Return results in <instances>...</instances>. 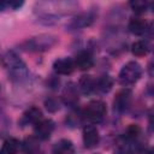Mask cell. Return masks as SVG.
<instances>
[{
  "label": "cell",
  "mask_w": 154,
  "mask_h": 154,
  "mask_svg": "<svg viewBox=\"0 0 154 154\" xmlns=\"http://www.w3.org/2000/svg\"><path fill=\"white\" fill-rule=\"evenodd\" d=\"M2 65L8 71L10 76L13 79H18L19 81V79L24 78L26 76V73H28L24 61L13 51H8L2 57Z\"/></svg>",
  "instance_id": "obj_1"
},
{
  "label": "cell",
  "mask_w": 154,
  "mask_h": 154,
  "mask_svg": "<svg viewBox=\"0 0 154 154\" xmlns=\"http://www.w3.org/2000/svg\"><path fill=\"white\" fill-rule=\"evenodd\" d=\"M141 76H142L141 65L136 61H129L122 67L118 79L122 85H131L136 83L141 78Z\"/></svg>",
  "instance_id": "obj_2"
},
{
  "label": "cell",
  "mask_w": 154,
  "mask_h": 154,
  "mask_svg": "<svg viewBox=\"0 0 154 154\" xmlns=\"http://www.w3.org/2000/svg\"><path fill=\"white\" fill-rule=\"evenodd\" d=\"M107 107L106 103L101 100H93L90 101L83 109V117L93 123H97L102 120V118L106 116Z\"/></svg>",
  "instance_id": "obj_3"
},
{
  "label": "cell",
  "mask_w": 154,
  "mask_h": 154,
  "mask_svg": "<svg viewBox=\"0 0 154 154\" xmlns=\"http://www.w3.org/2000/svg\"><path fill=\"white\" fill-rule=\"evenodd\" d=\"M57 38L52 35H40L37 37H32L25 42L26 49L30 51H47L53 45H55Z\"/></svg>",
  "instance_id": "obj_4"
},
{
  "label": "cell",
  "mask_w": 154,
  "mask_h": 154,
  "mask_svg": "<svg viewBox=\"0 0 154 154\" xmlns=\"http://www.w3.org/2000/svg\"><path fill=\"white\" fill-rule=\"evenodd\" d=\"M100 135L99 130L94 125H87L83 128V143L85 148H94L99 144Z\"/></svg>",
  "instance_id": "obj_5"
},
{
  "label": "cell",
  "mask_w": 154,
  "mask_h": 154,
  "mask_svg": "<svg viewBox=\"0 0 154 154\" xmlns=\"http://www.w3.org/2000/svg\"><path fill=\"white\" fill-rule=\"evenodd\" d=\"M35 135L40 140H48L54 130V123L51 119H42L35 124Z\"/></svg>",
  "instance_id": "obj_6"
},
{
  "label": "cell",
  "mask_w": 154,
  "mask_h": 154,
  "mask_svg": "<svg viewBox=\"0 0 154 154\" xmlns=\"http://www.w3.org/2000/svg\"><path fill=\"white\" fill-rule=\"evenodd\" d=\"M131 99H132V93L130 89H123V90L118 91L114 97V101H113L114 109H117L118 112L125 111L130 106Z\"/></svg>",
  "instance_id": "obj_7"
},
{
  "label": "cell",
  "mask_w": 154,
  "mask_h": 154,
  "mask_svg": "<svg viewBox=\"0 0 154 154\" xmlns=\"http://www.w3.org/2000/svg\"><path fill=\"white\" fill-rule=\"evenodd\" d=\"M75 67H76L75 63L70 58H60L53 63V70L58 75H64V76L71 75L73 72Z\"/></svg>",
  "instance_id": "obj_8"
},
{
  "label": "cell",
  "mask_w": 154,
  "mask_h": 154,
  "mask_svg": "<svg viewBox=\"0 0 154 154\" xmlns=\"http://www.w3.org/2000/svg\"><path fill=\"white\" fill-rule=\"evenodd\" d=\"M75 66L78 67L82 71H87L93 67L94 65V58L88 51H82L76 55V59L73 60Z\"/></svg>",
  "instance_id": "obj_9"
},
{
  "label": "cell",
  "mask_w": 154,
  "mask_h": 154,
  "mask_svg": "<svg viewBox=\"0 0 154 154\" xmlns=\"http://www.w3.org/2000/svg\"><path fill=\"white\" fill-rule=\"evenodd\" d=\"M148 22L143 18H131L129 22V30L134 35L141 36L144 35L148 30Z\"/></svg>",
  "instance_id": "obj_10"
},
{
  "label": "cell",
  "mask_w": 154,
  "mask_h": 154,
  "mask_svg": "<svg viewBox=\"0 0 154 154\" xmlns=\"http://www.w3.org/2000/svg\"><path fill=\"white\" fill-rule=\"evenodd\" d=\"M42 119H43L42 111H41L38 107L32 106V107H30L29 109H26V111L24 112L22 122H23L24 124H32V125H35V124H37V123H38L40 120H42Z\"/></svg>",
  "instance_id": "obj_11"
},
{
  "label": "cell",
  "mask_w": 154,
  "mask_h": 154,
  "mask_svg": "<svg viewBox=\"0 0 154 154\" xmlns=\"http://www.w3.org/2000/svg\"><path fill=\"white\" fill-rule=\"evenodd\" d=\"M73 143L67 138L59 140L53 147V154H73Z\"/></svg>",
  "instance_id": "obj_12"
},
{
  "label": "cell",
  "mask_w": 154,
  "mask_h": 154,
  "mask_svg": "<svg viewBox=\"0 0 154 154\" xmlns=\"http://www.w3.org/2000/svg\"><path fill=\"white\" fill-rule=\"evenodd\" d=\"M79 89L82 90L83 94H91L94 91H96V79H94L91 76L87 75V76H82L79 82H78Z\"/></svg>",
  "instance_id": "obj_13"
},
{
  "label": "cell",
  "mask_w": 154,
  "mask_h": 154,
  "mask_svg": "<svg viewBox=\"0 0 154 154\" xmlns=\"http://www.w3.org/2000/svg\"><path fill=\"white\" fill-rule=\"evenodd\" d=\"M20 148H22V143L19 142V140L14 137H10L4 142L2 152L4 154H19Z\"/></svg>",
  "instance_id": "obj_14"
},
{
  "label": "cell",
  "mask_w": 154,
  "mask_h": 154,
  "mask_svg": "<svg viewBox=\"0 0 154 154\" xmlns=\"http://www.w3.org/2000/svg\"><path fill=\"white\" fill-rule=\"evenodd\" d=\"M112 87H113V79L109 76H102L99 79H96V91L106 94L112 89Z\"/></svg>",
  "instance_id": "obj_15"
},
{
  "label": "cell",
  "mask_w": 154,
  "mask_h": 154,
  "mask_svg": "<svg viewBox=\"0 0 154 154\" xmlns=\"http://www.w3.org/2000/svg\"><path fill=\"white\" fill-rule=\"evenodd\" d=\"M64 99L65 102L73 106L77 101H78V96H77V89L73 87L72 83H70L69 85H66L65 90H64Z\"/></svg>",
  "instance_id": "obj_16"
},
{
  "label": "cell",
  "mask_w": 154,
  "mask_h": 154,
  "mask_svg": "<svg viewBox=\"0 0 154 154\" xmlns=\"http://www.w3.org/2000/svg\"><path fill=\"white\" fill-rule=\"evenodd\" d=\"M131 52L136 57H143V55H147L148 52H149V47H148V43L146 41H136L132 43L131 46Z\"/></svg>",
  "instance_id": "obj_17"
},
{
  "label": "cell",
  "mask_w": 154,
  "mask_h": 154,
  "mask_svg": "<svg viewBox=\"0 0 154 154\" xmlns=\"http://www.w3.org/2000/svg\"><path fill=\"white\" fill-rule=\"evenodd\" d=\"M24 152L25 154H41L38 142L35 137H28L24 141Z\"/></svg>",
  "instance_id": "obj_18"
},
{
  "label": "cell",
  "mask_w": 154,
  "mask_h": 154,
  "mask_svg": "<svg viewBox=\"0 0 154 154\" xmlns=\"http://www.w3.org/2000/svg\"><path fill=\"white\" fill-rule=\"evenodd\" d=\"M130 6L136 13H144L148 10L149 4L143 0H134V1H130Z\"/></svg>",
  "instance_id": "obj_19"
},
{
  "label": "cell",
  "mask_w": 154,
  "mask_h": 154,
  "mask_svg": "<svg viewBox=\"0 0 154 154\" xmlns=\"http://www.w3.org/2000/svg\"><path fill=\"white\" fill-rule=\"evenodd\" d=\"M45 106H46V108H47L48 112L54 113V112L59 111V108H60V101L58 99H55V97H48V99L45 100Z\"/></svg>",
  "instance_id": "obj_20"
},
{
  "label": "cell",
  "mask_w": 154,
  "mask_h": 154,
  "mask_svg": "<svg viewBox=\"0 0 154 154\" xmlns=\"http://www.w3.org/2000/svg\"><path fill=\"white\" fill-rule=\"evenodd\" d=\"M141 134V128L136 124H131L128 129H126V138L128 140H131V141H135Z\"/></svg>",
  "instance_id": "obj_21"
},
{
  "label": "cell",
  "mask_w": 154,
  "mask_h": 154,
  "mask_svg": "<svg viewBox=\"0 0 154 154\" xmlns=\"http://www.w3.org/2000/svg\"><path fill=\"white\" fill-rule=\"evenodd\" d=\"M20 6H23V1H0V11L18 10Z\"/></svg>",
  "instance_id": "obj_22"
},
{
  "label": "cell",
  "mask_w": 154,
  "mask_h": 154,
  "mask_svg": "<svg viewBox=\"0 0 154 154\" xmlns=\"http://www.w3.org/2000/svg\"><path fill=\"white\" fill-rule=\"evenodd\" d=\"M91 22H93V17L89 14H84V16L77 18L73 22V25L75 26H85V25H89Z\"/></svg>",
  "instance_id": "obj_23"
},
{
  "label": "cell",
  "mask_w": 154,
  "mask_h": 154,
  "mask_svg": "<svg viewBox=\"0 0 154 154\" xmlns=\"http://www.w3.org/2000/svg\"><path fill=\"white\" fill-rule=\"evenodd\" d=\"M117 154H129V153H126V152H119V153H117Z\"/></svg>",
  "instance_id": "obj_24"
},
{
  "label": "cell",
  "mask_w": 154,
  "mask_h": 154,
  "mask_svg": "<svg viewBox=\"0 0 154 154\" xmlns=\"http://www.w3.org/2000/svg\"><path fill=\"white\" fill-rule=\"evenodd\" d=\"M0 154H4V152H2V150H0Z\"/></svg>",
  "instance_id": "obj_25"
}]
</instances>
